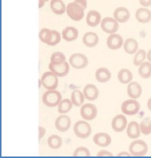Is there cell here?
I'll return each instance as SVG.
<instances>
[{
	"label": "cell",
	"mask_w": 151,
	"mask_h": 158,
	"mask_svg": "<svg viewBox=\"0 0 151 158\" xmlns=\"http://www.w3.org/2000/svg\"><path fill=\"white\" fill-rule=\"evenodd\" d=\"M51 8L54 14L57 15H62L65 13L67 7L62 0H51Z\"/></svg>",
	"instance_id": "24"
},
{
	"label": "cell",
	"mask_w": 151,
	"mask_h": 158,
	"mask_svg": "<svg viewBox=\"0 0 151 158\" xmlns=\"http://www.w3.org/2000/svg\"><path fill=\"white\" fill-rule=\"evenodd\" d=\"M136 18L141 23H150L151 21V10L147 8H140L136 11Z\"/></svg>",
	"instance_id": "18"
},
{
	"label": "cell",
	"mask_w": 151,
	"mask_h": 158,
	"mask_svg": "<svg viewBox=\"0 0 151 158\" xmlns=\"http://www.w3.org/2000/svg\"><path fill=\"white\" fill-rule=\"evenodd\" d=\"M45 2L44 0H39V8H42L45 5Z\"/></svg>",
	"instance_id": "42"
},
{
	"label": "cell",
	"mask_w": 151,
	"mask_h": 158,
	"mask_svg": "<svg viewBox=\"0 0 151 158\" xmlns=\"http://www.w3.org/2000/svg\"><path fill=\"white\" fill-rule=\"evenodd\" d=\"M75 2H76L77 4H79L80 6H82L84 10H85L86 8H87V5H88V2H87V0H75Z\"/></svg>",
	"instance_id": "39"
},
{
	"label": "cell",
	"mask_w": 151,
	"mask_h": 158,
	"mask_svg": "<svg viewBox=\"0 0 151 158\" xmlns=\"http://www.w3.org/2000/svg\"><path fill=\"white\" fill-rule=\"evenodd\" d=\"M141 132L144 135H149L151 134V120L150 118H145L140 123Z\"/></svg>",
	"instance_id": "33"
},
{
	"label": "cell",
	"mask_w": 151,
	"mask_h": 158,
	"mask_svg": "<svg viewBox=\"0 0 151 158\" xmlns=\"http://www.w3.org/2000/svg\"><path fill=\"white\" fill-rule=\"evenodd\" d=\"M71 100L69 99H64L62 100L58 105V111L59 114H67L71 110L73 107Z\"/></svg>",
	"instance_id": "30"
},
{
	"label": "cell",
	"mask_w": 151,
	"mask_h": 158,
	"mask_svg": "<svg viewBox=\"0 0 151 158\" xmlns=\"http://www.w3.org/2000/svg\"><path fill=\"white\" fill-rule=\"evenodd\" d=\"M147 60H148L149 62H151V49L150 50H149L148 52H147Z\"/></svg>",
	"instance_id": "43"
},
{
	"label": "cell",
	"mask_w": 151,
	"mask_h": 158,
	"mask_svg": "<svg viewBox=\"0 0 151 158\" xmlns=\"http://www.w3.org/2000/svg\"><path fill=\"white\" fill-rule=\"evenodd\" d=\"M148 147L145 141L138 139L131 143L129 146V152L132 156L135 157H142L147 153Z\"/></svg>",
	"instance_id": "3"
},
{
	"label": "cell",
	"mask_w": 151,
	"mask_h": 158,
	"mask_svg": "<svg viewBox=\"0 0 151 158\" xmlns=\"http://www.w3.org/2000/svg\"><path fill=\"white\" fill-rule=\"evenodd\" d=\"M73 157H91V152L85 147H79L73 152Z\"/></svg>",
	"instance_id": "35"
},
{
	"label": "cell",
	"mask_w": 151,
	"mask_h": 158,
	"mask_svg": "<svg viewBox=\"0 0 151 158\" xmlns=\"http://www.w3.org/2000/svg\"><path fill=\"white\" fill-rule=\"evenodd\" d=\"M147 108H148V109L151 111V98L150 99V100H148V101H147Z\"/></svg>",
	"instance_id": "44"
},
{
	"label": "cell",
	"mask_w": 151,
	"mask_h": 158,
	"mask_svg": "<svg viewBox=\"0 0 151 158\" xmlns=\"http://www.w3.org/2000/svg\"><path fill=\"white\" fill-rule=\"evenodd\" d=\"M131 154L128 153V152H120L117 154V157H130Z\"/></svg>",
	"instance_id": "41"
},
{
	"label": "cell",
	"mask_w": 151,
	"mask_h": 158,
	"mask_svg": "<svg viewBox=\"0 0 151 158\" xmlns=\"http://www.w3.org/2000/svg\"><path fill=\"white\" fill-rule=\"evenodd\" d=\"M71 126V120L69 117L62 114L57 117L55 121V126L56 129L60 132H65L69 130Z\"/></svg>",
	"instance_id": "12"
},
{
	"label": "cell",
	"mask_w": 151,
	"mask_h": 158,
	"mask_svg": "<svg viewBox=\"0 0 151 158\" xmlns=\"http://www.w3.org/2000/svg\"><path fill=\"white\" fill-rule=\"evenodd\" d=\"M113 16L118 23H124L130 18V13L124 7H119L114 10Z\"/></svg>",
	"instance_id": "14"
},
{
	"label": "cell",
	"mask_w": 151,
	"mask_h": 158,
	"mask_svg": "<svg viewBox=\"0 0 151 158\" xmlns=\"http://www.w3.org/2000/svg\"><path fill=\"white\" fill-rule=\"evenodd\" d=\"M61 41V34L57 31L52 30V39H51V43H49L48 45L51 46H54L59 44Z\"/></svg>",
	"instance_id": "36"
},
{
	"label": "cell",
	"mask_w": 151,
	"mask_h": 158,
	"mask_svg": "<svg viewBox=\"0 0 151 158\" xmlns=\"http://www.w3.org/2000/svg\"><path fill=\"white\" fill-rule=\"evenodd\" d=\"M147 57L146 51L143 49H139L137 51L133 58V64L136 66H140L143 63Z\"/></svg>",
	"instance_id": "32"
},
{
	"label": "cell",
	"mask_w": 151,
	"mask_h": 158,
	"mask_svg": "<svg viewBox=\"0 0 151 158\" xmlns=\"http://www.w3.org/2000/svg\"><path fill=\"white\" fill-rule=\"evenodd\" d=\"M49 69L57 77H64L67 76L69 73L70 66L66 61L59 64H53L51 62L49 64Z\"/></svg>",
	"instance_id": "10"
},
{
	"label": "cell",
	"mask_w": 151,
	"mask_h": 158,
	"mask_svg": "<svg viewBox=\"0 0 151 158\" xmlns=\"http://www.w3.org/2000/svg\"><path fill=\"white\" fill-rule=\"evenodd\" d=\"M66 61V57L63 53L56 51L51 55V62L53 64H59Z\"/></svg>",
	"instance_id": "34"
},
{
	"label": "cell",
	"mask_w": 151,
	"mask_h": 158,
	"mask_svg": "<svg viewBox=\"0 0 151 158\" xmlns=\"http://www.w3.org/2000/svg\"><path fill=\"white\" fill-rule=\"evenodd\" d=\"M140 108H141V105L135 99H131V100L124 101L121 104V107L122 113L129 116L136 115V114L139 113Z\"/></svg>",
	"instance_id": "5"
},
{
	"label": "cell",
	"mask_w": 151,
	"mask_h": 158,
	"mask_svg": "<svg viewBox=\"0 0 151 158\" xmlns=\"http://www.w3.org/2000/svg\"><path fill=\"white\" fill-rule=\"evenodd\" d=\"M62 139L58 135H51L47 139V146L52 149H59L62 146Z\"/></svg>",
	"instance_id": "29"
},
{
	"label": "cell",
	"mask_w": 151,
	"mask_h": 158,
	"mask_svg": "<svg viewBox=\"0 0 151 158\" xmlns=\"http://www.w3.org/2000/svg\"><path fill=\"white\" fill-rule=\"evenodd\" d=\"M84 10V9L75 2L69 3L67 5V9H66L67 16L71 19L76 22L80 21L83 18Z\"/></svg>",
	"instance_id": "4"
},
{
	"label": "cell",
	"mask_w": 151,
	"mask_h": 158,
	"mask_svg": "<svg viewBox=\"0 0 151 158\" xmlns=\"http://www.w3.org/2000/svg\"><path fill=\"white\" fill-rule=\"evenodd\" d=\"M139 43L135 39L128 38L124 43V50L127 54H133L137 52Z\"/></svg>",
	"instance_id": "25"
},
{
	"label": "cell",
	"mask_w": 151,
	"mask_h": 158,
	"mask_svg": "<svg viewBox=\"0 0 151 158\" xmlns=\"http://www.w3.org/2000/svg\"><path fill=\"white\" fill-rule=\"evenodd\" d=\"M81 116L85 120H93L96 117L98 114L96 106L93 104L86 103L83 105L81 108Z\"/></svg>",
	"instance_id": "7"
},
{
	"label": "cell",
	"mask_w": 151,
	"mask_h": 158,
	"mask_svg": "<svg viewBox=\"0 0 151 158\" xmlns=\"http://www.w3.org/2000/svg\"><path fill=\"white\" fill-rule=\"evenodd\" d=\"M39 39L43 43L49 45L52 39V30L48 28H42L39 32Z\"/></svg>",
	"instance_id": "31"
},
{
	"label": "cell",
	"mask_w": 151,
	"mask_h": 158,
	"mask_svg": "<svg viewBox=\"0 0 151 158\" xmlns=\"http://www.w3.org/2000/svg\"><path fill=\"white\" fill-rule=\"evenodd\" d=\"M42 102L49 108L56 107L62 101V94L56 90H48L42 96Z\"/></svg>",
	"instance_id": "1"
},
{
	"label": "cell",
	"mask_w": 151,
	"mask_h": 158,
	"mask_svg": "<svg viewBox=\"0 0 151 158\" xmlns=\"http://www.w3.org/2000/svg\"><path fill=\"white\" fill-rule=\"evenodd\" d=\"M46 134V129L45 128L42 127V126H39V139H41L42 137H44V136Z\"/></svg>",
	"instance_id": "38"
},
{
	"label": "cell",
	"mask_w": 151,
	"mask_h": 158,
	"mask_svg": "<svg viewBox=\"0 0 151 158\" xmlns=\"http://www.w3.org/2000/svg\"><path fill=\"white\" fill-rule=\"evenodd\" d=\"M84 94L80 90H74L71 94V101L72 103L76 107H80L83 104L84 101Z\"/></svg>",
	"instance_id": "27"
},
{
	"label": "cell",
	"mask_w": 151,
	"mask_h": 158,
	"mask_svg": "<svg viewBox=\"0 0 151 158\" xmlns=\"http://www.w3.org/2000/svg\"><path fill=\"white\" fill-rule=\"evenodd\" d=\"M127 135L129 138L131 139H136L139 137L141 135L140 125L135 121L130 122L127 126Z\"/></svg>",
	"instance_id": "19"
},
{
	"label": "cell",
	"mask_w": 151,
	"mask_h": 158,
	"mask_svg": "<svg viewBox=\"0 0 151 158\" xmlns=\"http://www.w3.org/2000/svg\"><path fill=\"white\" fill-rule=\"evenodd\" d=\"M62 36L65 41L72 42L78 37L79 31L74 27H67L62 31Z\"/></svg>",
	"instance_id": "22"
},
{
	"label": "cell",
	"mask_w": 151,
	"mask_h": 158,
	"mask_svg": "<svg viewBox=\"0 0 151 158\" xmlns=\"http://www.w3.org/2000/svg\"><path fill=\"white\" fill-rule=\"evenodd\" d=\"M83 94L84 97L90 101H94L99 97V89L95 85L88 84L83 89Z\"/></svg>",
	"instance_id": "15"
},
{
	"label": "cell",
	"mask_w": 151,
	"mask_h": 158,
	"mask_svg": "<svg viewBox=\"0 0 151 158\" xmlns=\"http://www.w3.org/2000/svg\"><path fill=\"white\" fill-rule=\"evenodd\" d=\"M101 28L108 34H115L119 29V24L114 18L105 17L101 22Z\"/></svg>",
	"instance_id": "9"
},
{
	"label": "cell",
	"mask_w": 151,
	"mask_h": 158,
	"mask_svg": "<svg viewBox=\"0 0 151 158\" xmlns=\"http://www.w3.org/2000/svg\"><path fill=\"white\" fill-rule=\"evenodd\" d=\"M69 62L71 66L76 69H82L87 67L88 60L87 56L82 54H73L69 59Z\"/></svg>",
	"instance_id": "8"
},
{
	"label": "cell",
	"mask_w": 151,
	"mask_h": 158,
	"mask_svg": "<svg viewBox=\"0 0 151 158\" xmlns=\"http://www.w3.org/2000/svg\"><path fill=\"white\" fill-rule=\"evenodd\" d=\"M95 76L97 81L102 82V83H105V82L109 81L111 78V73L106 68H100L96 71Z\"/></svg>",
	"instance_id": "23"
},
{
	"label": "cell",
	"mask_w": 151,
	"mask_h": 158,
	"mask_svg": "<svg viewBox=\"0 0 151 158\" xmlns=\"http://www.w3.org/2000/svg\"><path fill=\"white\" fill-rule=\"evenodd\" d=\"M112 128L116 132H122L128 126V120L123 114H118L113 119L111 123Z\"/></svg>",
	"instance_id": "11"
},
{
	"label": "cell",
	"mask_w": 151,
	"mask_h": 158,
	"mask_svg": "<svg viewBox=\"0 0 151 158\" xmlns=\"http://www.w3.org/2000/svg\"><path fill=\"white\" fill-rule=\"evenodd\" d=\"M139 3L143 7H149L151 5V0H139Z\"/></svg>",
	"instance_id": "40"
},
{
	"label": "cell",
	"mask_w": 151,
	"mask_h": 158,
	"mask_svg": "<svg viewBox=\"0 0 151 158\" xmlns=\"http://www.w3.org/2000/svg\"><path fill=\"white\" fill-rule=\"evenodd\" d=\"M93 143L100 147H108L111 143V137L107 133H98L93 137Z\"/></svg>",
	"instance_id": "16"
},
{
	"label": "cell",
	"mask_w": 151,
	"mask_h": 158,
	"mask_svg": "<svg viewBox=\"0 0 151 158\" xmlns=\"http://www.w3.org/2000/svg\"><path fill=\"white\" fill-rule=\"evenodd\" d=\"M44 1H45V2H47V1H49V0H44Z\"/></svg>",
	"instance_id": "45"
},
{
	"label": "cell",
	"mask_w": 151,
	"mask_h": 158,
	"mask_svg": "<svg viewBox=\"0 0 151 158\" xmlns=\"http://www.w3.org/2000/svg\"><path fill=\"white\" fill-rule=\"evenodd\" d=\"M82 42L87 47L93 48L99 43V36L94 32H88L82 37Z\"/></svg>",
	"instance_id": "21"
},
{
	"label": "cell",
	"mask_w": 151,
	"mask_h": 158,
	"mask_svg": "<svg viewBox=\"0 0 151 158\" xmlns=\"http://www.w3.org/2000/svg\"><path fill=\"white\" fill-rule=\"evenodd\" d=\"M42 85L47 90H56L58 87V78L53 72H45L41 77Z\"/></svg>",
	"instance_id": "6"
},
{
	"label": "cell",
	"mask_w": 151,
	"mask_h": 158,
	"mask_svg": "<svg viewBox=\"0 0 151 158\" xmlns=\"http://www.w3.org/2000/svg\"><path fill=\"white\" fill-rule=\"evenodd\" d=\"M142 93V89L140 84L136 82H132L128 84V94L131 99L139 98Z\"/></svg>",
	"instance_id": "17"
},
{
	"label": "cell",
	"mask_w": 151,
	"mask_h": 158,
	"mask_svg": "<svg viewBox=\"0 0 151 158\" xmlns=\"http://www.w3.org/2000/svg\"><path fill=\"white\" fill-rule=\"evenodd\" d=\"M113 154L106 150L101 151L97 154V157H113Z\"/></svg>",
	"instance_id": "37"
},
{
	"label": "cell",
	"mask_w": 151,
	"mask_h": 158,
	"mask_svg": "<svg viewBox=\"0 0 151 158\" xmlns=\"http://www.w3.org/2000/svg\"><path fill=\"white\" fill-rule=\"evenodd\" d=\"M86 21H87V24L89 26L96 27L99 25V23L102 22V16H101V14L96 10H90L88 13Z\"/></svg>",
	"instance_id": "20"
},
{
	"label": "cell",
	"mask_w": 151,
	"mask_h": 158,
	"mask_svg": "<svg viewBox=\"0 0 151 158\" xmlns=\"http://www.w3.org/2000/svg\"><path fill=\"white\" fill-rule=\"evenodd\" d=\"M118 80L122 84H128L131 82L133 79V73L130 70L127 69H121L117 75Z\"/></svg>",
	"instance_id": "26"
},
{
	"label": "cell",
	"mask_w": 151,
	"mask_h": 158,
	"mask_svg": "<svg viewBox=\"0 0 151 158\" xmlns=\"http://www.w3.org/2000/svg\"><path fill=\"white\" fill-rule=\"evenodd\" d=\"M139 73L143 79H148L151 76V63L150 62H144L139 66Z\"/></svg>",
	"instance_id": "28"
},
{
	"label": "cell",
	"mask_w": 151,
	"mask_h": 158,
	"mask_svg": "<svg viewBox=\"0 0 151 158\" xmlns=\"http://www.w3.org/2000/svg\"><path fill=\"white\" fill-rule=\"evenodd\" d=\"M123 45L122 36L117 34H112L107 39V46L112 50L119 49Z\"/></svg>",
	"instance_id": "13"
},
{
	"label": "cell",
	"mask_w": 151,
	"mask_h": 158,
	"mask_svg": "<svg viewBox=\"0 0 151 158\" xmlns=\"http://www.w3.org/2000/svg\"><path fill=\"white\" fill-rule=\"evenodd\" d=\"M73 131L76 136L79 138L86 139L91 135L92 128L90 124L84 120H80L75 123L73 126Z\"/></svg>",
	"instance_id": "2"
}]
</instances>
